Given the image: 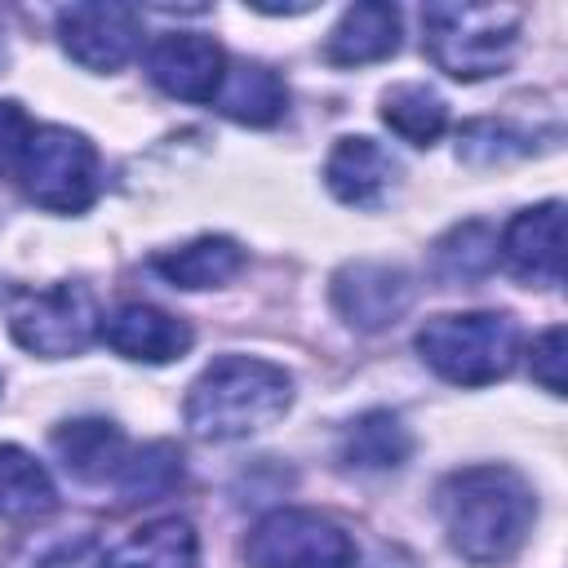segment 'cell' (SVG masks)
I'll list each match as a JSON object with an SVG mask.
<instances>
[{
  "label": "cell",
  "instance_id": "cell-1",
  "mask_svg": "<svg viewBox=\"0 0 568 568\" xmlns=\"http://www.w3.org/2000/svg\"><path fill=\"white\" fill-rule=\"evenodd\" d=\"M435 506H439L448 546L475 568L510 564L528 546V532L537 519L532 484L501 462L462 466L444 475V484L435 488Z\"/></svg>",
  "mask_w": 568,
  "mask_h": 568
},
{
  "label": "cell",
  "instance_id": "cell-2",
  "mask_svg": "<svg viewBox=\"0 0 568 568\" xmlns=\"http://www.w3.org/2000/svg\"><path fill=\"white\" fill-rule=\"evenodd\" d=\"M293 408V373L257 355H217L186 390V430L204 444L248 439Z\"/></svg>",
  "mask_w": 568,
  "mask_h": 568
},
{
  "label": "cell",
  "instance_id": "cell-3",
  "mask_svg": "<svg viewBox=\"0 0 568 568\" xmlns=\"http://www.w3.org/2000/svg\"><path fill=\"white\" fill-rule=\"evenodd\" d=\"M426 53L453 80H488L510 67L519 49L524 9L515 4H466L439 0L422 9Z\"/></svg>",
  "mask_w": 568,
  "mask_h": 568
},
{
  "label": "cell",
  "instance_id": "cell-4",
  "mask_svg": "<svg viewBox=\"0 0 568 568\" xmlns=\"http://www.w3.org/2000/svg\"><path fill=\"white\" fill-rule=\"evenodd\" d=\"M422 364L453 386H493L519 355V328L501 311L435 315L413 337Z\"/></svg>",
  "mask_w": 568,
  "mask_h": 568
},
{
  "label": "cell",
  "instance_id": "cell-5",
  "mask_svg": "<svg viewBox=\"0 0 568 568\" xmlns=\"http://www.w3.org/2000/svg\"><path fill=\"white\" fill-rule=\"evenodd\" d=\"M18 182L27 200L49 213H84L98 200V151L67 124H36L18 164Z\"/></svg>",
  "mask_w": 568,
  "mask_h": 568
},
{
  "label": "cell",
  "instance_id": "cell-6",
  "mask_svg": "<svg viewBox=\"0 0 568 568\" xmlns=\"http://www.w3.org/2000/svg\"><path fill=\"white\" fill-rule=\"evenodd\" d=\"M248 568H355V537L306 506H280L244 537Z\"/></svg>",
  "mask_w": 568,
  "mask_h": 568
},
{
  "label": "cell",
  "instance_id": "cell-7",
  "mask_svg": "<svg viewBox=\"0 0 568 568\" xmlns=\"http://www.w3.org/2000/svg\"><path fill=\"white\" fill-rule=\"evenodd\" d=\"M98 302L84 284H53L44 293H22L9 311V333L22 351L40 359L80 355L98 337Z\"/></svg>",
  "mask_w": 568,
  "mask_h": 568
},
{
  "label": "cell",
  "instance_id": "cell-8",
  "mask_svg": "<svg viewBox=\"0 0 568 568\" xmlns=\"http://www.w3.org/2000/svg\"><path fill=\"white\" fill-rule=\"evenodd\" d=\"M58 40H62L67 58L80 62L84 71L111 75L142 44V13L133 4H115V0H106V4L102 0L67 4L58 13Z\"/></svg>",
  "mask_w": 568,
  "mask_h": 568
},
{
  "label": "cell",
  "instance_id": "cell-9",
  "mask_svg": "<svg viewBox=\"0 0 568 568\" xmlns=\"http://www.w3.org/2000/svg\"><path fill=\"white\" fill-rule=\"evenodd\" d=\"M417 297V284L404 266L390 262H346L333 275V306L337 315L359 328V333H382L390 328Z\"/></svg>",
  "mask_w": 568,
  "mask_h": 568
},
{
  "label": "cell",
  "instance_id": "cell-10",
  "mask_svg": "<svg viewBox=\"0 0 568 568\" xmlns=\"http://www.w3.org/2000/svg\"><path fill=\"white\" fill-rule=\"evenodd\" d=\"M226 49L200 31H169L146 49V75L178 102H213L226 75Z\"/></svg>",
  "mask_w": 568,
  "mask_h": 568
},
{
  "label": "cell",
  "instance_id": "cell-11",
  "mask_svg": "<svg viewBox=\"0 0 568 568\" xmlns=\"http://www.w3.org/2000/svg\"><path fill=\"white\" fill-rule=\"evenodd\" d=\"M497 257L524 284H541V288L564 284V204L546 200L519 209L497 235Z\"/></svg>",
  "mask_w": 568,
  "mask_h": 568
},
{
  "label": "cell",
  "instance_id": "cell-12",
  "mask_svg": "<svg viewBox=\"0 0 568 568\" xmlns=\"http://www.w3.org/2000/svg\"><path fill=\"white\" fill-rule=\"evenodd\" d=\"M98 337L124 355V359H138V364H169V359H182L195 342L191 324L151 306V302H124L115 306L111 315H102L98 324Z\"/></svg>",
  "mask_w": 568,
  "mask_h": 568
},
{
  "label": "cell",
  "instance_id": "cell-13",
  "mask_svg": "<svg viewBox=\"0 0 568 568\" xmlns=\"http://www.w3.org/2000/svg\"><path fill=\"white\" fill-rule=\"evenodd\" d=\"M324 186L333 191V200L351 209H382L399 186V160L364 133L337 138V146L324 160Z\"/></svg>",
  "mask_w": 568,
  "mask_h": 568
},
{
  "label": "cell",
  "instance_id": "cell-14",
  "mask_svg": "<svg viewBox=\"0 0 568 568\" xmlns=\"http://www.w3.org/2000/svg\"><path fill=\"white\" fill-rule=\"evenodd\" d=\"M399 49V9L386 0L351 4L324 40V58L333 67H368Z\"/></svg>",
  "mask_w": 568,
  "mask_h": 568
},
{
  "label": "cell",
  "instance_id": "cell-15",
  "mask_svg": "<svg viewBox=\"0 0 568 568\" xmlns=\"http://www.w3.org/2000/svg\"><path fill=\"white\" fill-rule=\"evenodd\" d=\"M53 453L62 462V470L80 484H106L120 475L129 448H124V435L115 422L106 417H75V422H62L53 430Z\"/></svg>",
  "mask_w": 568,
  "mask_h": 568
},
{
  "label": "cell",
  "instance_id": "cell-16",
  "mask_svg": "<svg viewBox=\"0 0 568 568\" xmlns=\"http://www.w3.org/2000/svg\"><path fill=\"white\" fill-rule=\"evenodd\" d=\"M98 568H200V537L191 519L164 515L102 550Z\"/></svg>",
  "mask_w": 568,
  "mask_h": 568
},
{
  "label": "cell",
  "instance_id": "cell-17",
  "mask_svg": "<svg viewBox=\"0 0 568 568\" xmlns=\"http://www.w3.org/2000/svg\"><path fill=\"white\" fill-rule=\"evenodd\" d=\"M213 106L235 124L271 129L288 111V89L266 62H226V75H222Z\"/></svg>",
  "mask_w": 568,
  "mask_h": 568
},
{
  "label": "cell",
  "instance_id": "cell-18",
  "mask_svg": "<svg viewBox=\"0 0 568 568\" xmlns=\"http://www.w3.org/2000/svg\"><path fill=\"white\" fill-rule=\"evenodd\" d=\"M151 271L173 288H222L244 271V248L231 235H200L182 248L155 253Z\"/></svg>",
  "mask_w": 568,
  "mask_h": 568
},
{
  "label": "cell",
  "instance_id": "cell-19",
  "mask_svg": "<svg viewBox=\"0 0 568 568\" xmlns=\"http://www.w3.org/2000/svg\"><path fill=\"white\" fill-rule=\"evenodd\" d=\"M342 466L351 470H399L413 457V435L390 408L359 413L342 435Z\"/></svg>",
  "mask_w": 568,
  "mask_h": 568
},
{
  "label": "cell",
  "instance_id": "cell-20",
  "mask_svg": "<svg viewBox=\"0 0 568 568\" xmlns=\"http://www.w3.org/2000/svg\"><path fill=\"white\" fill-rule=\"evenodd\" d=\"M58 506V488L49 470L18 444H0V515L4 519H40Z\"/></svg>",
  "mask_w": 568,
  "mask_h": 568
},
{
  "label": "cell",
  "instance_id": "cell-21",
  "mask_svg": "<svg viewBox=\"0 0 568 568\" xmlns=\"http://www.w3.org/2000/svg\"><path fill=\"white\" fill-rule=\"evenodd\" d=\"M497 266V231L488 222H462L430 248V275L439 284H470Z\"/></svg>",
  "mask_w": 568,
  "mask_h": 568
},
{
  "label": "cell",
  "instance_id": "cell-22",
  "mask_svg": "<svg viewBox=\"0 0 568 568\" xmlns=\"http://www.w3.org/2000/svg\"><path fill=\"white\" fill-rule=\"evenodd\" d=\"M382 120L395 138L413 142V146H430L439 142V133L448 129V102L426 89V84H390L382 93Z\"/></svg>",
  "mask_w": 568,
  "mask_h": 568
},
{
  "label": "cell",
  "instance_id": "cell-23",
  "mask_svg": "<svg viewBox=\"0 0 568 568\" xmlns=\"http://www.w3.org/2000/svg\"><path fill=\"white\" fill-rule=\"evenodd\" d=\"M115 484H120L124 501H155V497H164V493H173L182 484V453L173 444H164V439L142 444L138 453L124 457Z\"/></svg>",
  "mask_w": 568,
  "mask_h": 568
},
{
  "label": "cell",
  "instance_id": "cell-24",
  "mask_svg": "<svg viewBox=\"0 0 568 568\" xmlns=\"http://www.w3.org/2000/svg\"><path fill=\"white\" fill-rule=\"evenodd\" d=\"M532 142L524 133H515L510 124H493V120H475L457 133V155L475 160V164H493L506 155H528Z\"/></svg>",
  "mask_w": 568,
  "mask_h": 568
},
{
  "label": "cell",
  "instance_id": "cell-25",
  "mask_svg": "<svg viewBox=\"0 0 568 568\" xmlns=\"http://www.w3.org/2000/svg\"><path fill=\"white\" fill-rule=\"evenodd\" d=\"M564 364H568V333H564V324H550L537 342H532V351H528V368H532V382H541L550 395H564Z\"/></svg>",
  "mask_w": 568,
  "mask_h": 568
},
{
  "label": "cell",
  "instance_id": "cell-26",
  "mask_svg": "<svg viewBox=\"0 0 568 568\" xmlns=\"http://www.w3.org/2000/svg\"><path fill=\"white\" fill-rule=\"evenodd\" d=\"M31 133H36V124L22 111V102L0 98V178H18V164H22Z\"/></svg>",
  "mask_w": 568,
  "mask_h": 568
},
{
  "label": "cell",
  "instance_id": "cell-27",
  "mask_svg": "<svg viewBox=\"0 0 568 568\" xmlns=\"http://www.w3.org/2000/svg\"><path fill=\"white\" fill-rule=\"evenodd\" d=\"M9 62V49H4V27H0V67Z\"/></svg>",
  "mask_w": 568,
  "mask_h": 568
}]
</instances>
